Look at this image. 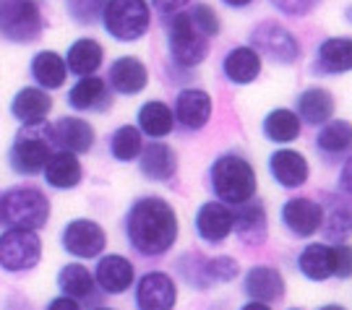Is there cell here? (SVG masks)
Listing matches in <instances>:
<instances>
[{"instance_id": "cell-1", "label": "cell", "mask_w": 352, "mask_h": 310, "mask_svg": "<svg viewBox=\"0 0 352 310\" xmlns=\"http://www.w3.org/2000/svg\"><path fill=\"white\" fill-rule=\"evenodd\" d=\"M128 237L144 256H162L177 237V219L173 206L162 199L139 201L128 214Z\"/></svg>"}, {"instance_id": "cell-2", "label": "cell", "mask_w": 352, "mask_h": 310, "mask_svg": "<svg viewBox=\"0 0 352 310\" xmlns=\"http://www.w3.org/2000/svg\"><path fill=\"white\" fill-rule=\"evenodd\" d=\"M50 217V201L39 188L21 186L11 188L0 196V219L11 222L19 230H39Z\"/></svg>"}, {"instance_id": "cell-3", "label": "cell", "mask_w": 352, "mask_h": 310, "mask_svg": "<svg viewBox=\"0 0 352 310\" xmlns=\"http://www.w3.org/2000/svg\"><path fill=\"white\" fill-rule=\"evenodd\" d=\"M214 193L227 203H245L253 199L256 190V173L245 159L235 154L219 157L212 167Z\"/></svg>"}, {"instance_id": "cell-4", "label": "cell", "mask_w": 352, "mask_h": 310, "mask_svg": "<svg viewBox=\"0 0 352 310\" xmlns=\"http://www.w3.org/2000/svg\"><path fill=\"white\" fill-rule=\"evenodd\" d=\"M149 5L144 0H107L102 11V24L115 39L133 42L149 29Z\"/></svg>"}, {"instance_id": "cell-5", "label": "cell", "mask_w": 352, "mask_h": 310, "mask_svg": "<svg viewBox=\"0 0 352 310\" xmlns=\"http://www.w3.org/2000/svg\"><path fill=\"white\" fill-rule=\"evenodd\" d=\"M42 32V13L32 0H0V34L11 42H32Z\"/></svg>"}, {"instance_id": "cell-6", "label": "cell", "mask_w": 352, "mask_h": 310, "mask_svg": "<svg viewBox=\"0 0 352 310\" xmlns=\"http://www.w3.org/2000/svg\"><path fill=\"white\" fill-rule=\"evenodd\" d=\"M167 39H170V55L180 65H199L209 55L206 37L193 26L188 13H175L167 26Z\"/></svg>"}, {"instance_id": "cell-7", "label": "cell", "mask_w": 352, "mask_h": 310, "mask_svg": "<svg viewBox=\"0 0 352 310\" xmlns=\"http://www.w3.org/2000/svg\"><path fill=\"white\" fill-rule=\"evenodd\" d=\"M42 243L34 230H8L0 237V266L6 272H26L39 263Z\"/></svg>"}, {"instance_id": "cell-8", "label": "cell", "mask_w": 352, "mask_h": 310, "mask_svg": "<svg viewBox=\"0 0 352 310\" xmlns=\"http://www.w3.org/2000/svg\"><path fill=\"white\" fill-rule=\"evenodd\" d=\"M251 42L277 63H295L300 58V45L295 34L277 21H261L253 29Z\"/></svg>"}, {"instance_id": "cell-9", "label": "cell", "mask_w": 352, "mask_h": 310, "mask_svg": "<svg viewBox=\"0 0 352 310\" xmlns=\"http://www.w3.org/2000/svg\"><path fill=\"white\" fill-rule=\"evenodd\" d=\"M107 245V237H104V230H102L97 222L91 219H76L65 227L63 232V248L71 253V256H78V258H94L100 256Z\"/></svg>"}, {"instance_id": "cell-10", "label": "cell", "mask_w": 352, "mask_h": 310, "mask_svg": "<svg viewBox=\"0 0 352 310\" xmlns=\"http://www.w3.org/2000/svg\"><path fill=\"white\" fill-rule=\"evenodd\" d=\"M139 310H173L175 308V282L164 272H151L139 282L136 292Z\"/></svg>"}, {"instance_id": "cell-11", "label": "cell", "mask_w": 352, "mask_h": 310, "mask_svg": "<svg viewBox=\"0 0 352 310\" xmlns=\"http://www.w3.org/2000/svg\"><path fill=\"white\" fill-rule=\"evenodd\" d=\"M282 222L292 235L308 237L318 232V227L324 222V211L311 199H292L282 206Z\"/></svg>"}, {"instance_id": "cell-12", "label": "cell", "mask_w": 352, "mask_h": 310, "mask_svg": "<svg viewBox=\"0 0 352 310\" xmlns=\"http://www.w3.org/2000/svg\"><path fill=\"white\" fill-rule=\"evenodd\" d=\"M47 159H50V141L47 138L32 136V133L16 138L11 149V164L16 173L34 175L45 167Z\"/></svg>"}, {"instance_id": "cell-13", "label": "cell", "mask_w": 352, "mask_h": 310, "mask_svg": "<svg viewBox=\"0 0 352 310\" xmlns=\"http://www.w3.org/2000/svg\"><path fill=\"white\" fill-rule=\"evenodd\" d=\"M177 120L186 128H204L212 118V97L201 89H186L177 94Z\"/></svg>"}, {"instance_id": "cell-14", "label": "cell", "mask_w": 352, "mask_h": 310, "mask_svg": "<svg viewBox=\"0 0 352 310\" xmlns=\"http://www.w3.org/2000/svg\"><path fill=\"white\" fill-rule=\"evenodd\" d=\"M269 167H272L274 180L285 188H298L308 180V162H305V157L298 154V151L282 149V151H277V154H272Z\"/></svg>"}, {"instance_id": "cell-15", "label": "cell", "mask_w": 352, "mask_h": 310, "mask_svg": "<svg viewBox=\"0 0 352 310\" xmlns=\"http://www.w3.org/2000/svg\"><path fill=\"white\" fill-rule=\"evenodd\" d=\"M110 81L120 94H139L146 87L149 74L139 58H118L110 68Z\"/></svg>"}, {"instance_id": "cell-16", "label": "cell", "mask_w": 352, "mask_h": 310, "mask_svg": "<svg viewBox=\"0 0 352 310\" xmlns=\"http://www.w3.org/2000/svg\"><path fill=\"white\" fill-rule=\"evenodd\" d=\"M50 107H52V100L45 94V91L29 87V89H21V91L13 97L11 112H13V118H19L21 123L34 125L47 118Z\"/></svg>"}, {"instance_id": "cell-17", "label": "cell", "mask_w": 352, "mask_h": 310, "mask_svg": "<svg viewBox=\"0 0 352 310\" xmlns=\"http://www.w3.org/2000/svg\"><path fill=\"white\" fill-rule=\"evenodd\" d=\"M196 227H199L204 240L219 243L232 230V214L222 203H204L199 209V217H196Z\"/></svg>"}, {"instance_id": "cell-18", "label": "cell", "mask_w": 352, "mask_h": 310, "mask_svg": "<svg viewBox=\"0 0 352 310\" xmlns=\"http://www.w3.org/2000/svg\"><path fill=\"white\" fill-rule=\"evenodd\" d=\"M45 177L55 188H74L81 183V164L74 151H58L45 162Z\"/></svg>"}, {"instance_id": "cell-19", "label": "cell", "mask_w": 352, "mask_h": 310, "mask_svg": "<svg viewBox=\"0 0 352 310\" xmlns=\"http://www.w3.org/2000/svg\"><path fill=\"white\" fill-rule=\"evenodd\" d=\"M97 282L107 292H126L133 282V266L123 256H104L97 266Z\"/></svg>"}, {"instance_id": "cell-20", "label": "cell", "mask_w": 352, "mask_h": 310, "mask_svg": "<svg viewBox=\"0 0 352 310\" xmlns=\"http://www.w3.org/2000/svg\"><path fill=\"white\" fill-rule=\"evenodd\" d=\"M300 272L314 279V282H324L331 274H337V256H334V248H327L321 243L316 245H308V248L300 253Z\"/></svg>"}, {"instance_id": "cell-21", "label": "cell", "mask_w": 352, "mask_h": 310, "mask_svg": "<svg viewBox=\"0 0 352 310\" xmlns=\"http://www.w3.org/2000/svg\"><path fill=\"white\" fill-rule=\"evenodd\" d=\"M225 74L235 84H251L256 76L261 74V58L253 47H235L225 58Z\"/></svg>"}, {"instance_id": "cell-22", "label": "cell", "mask_w": 352, "mask_h": 310, "mask_svg": "<svg viewBox=\"0 0 352 310\" xmlns=\"http://www.w3.org/2000/svg\"><path fill=\"white\" fill-rule=\"evenodd\" d=\"M245 292L256 300H279L285 295V282L277 269L256 266L245 276Z\"/></svg>"}, {"instance_id": "cell-23", "label": "cell", "mask_w": 352, "mask_h": 310, "mask_svg": "<svg viewBox=\"0 0 352 310\" xmlns=\"http://www.w3.org/2000/svg\"><path fill=\"white\" fill-rule=\"evenodd\" d=\"M175 154L170 146L162 144H151L141 149V173L151 177V180H170L175 175Z\"/></svg>"}, {"instance_id": "cell-24", "label": "cell", "mask_w": 352, "mask_h": 310, "mask_svg": "<svg viewBox=\"0 0 352 310\" xmlns=\"http://www.w3.org/2000/svg\"><path fill=\"white\" fill-rule=\"evenodd\" d=\"M65 74H68V68H65V60L58 52H50V50L37 52L34 60H32V76H34V81H37L39 87L45 89L63 87Z\"/></svg>"}, {"instance_id": "cell-25", "label": "cell", "mask_w": 352, "mask_h": 310, "mask_svg": "<svg viewBox=\"0 0 352 310\" xmlns=\"http://www.w3.org/2000/svg\"><path fill=\"white\" fill-rule=\"evenodd\" d=\"M102 58H104V50H102L100 42H94V39H78V42H74V47L68 50L65 68H71L78 76H91L102 65Z\"/></svg>"}, {"instance_id": "cell-26", "label": "cell", "mask_w": 352, "mask_h": 310, "mask_svg": "<svg viewBox=\"0 0 352 310\" xmlns=\"http://www.w3.org/2000/svg\"><path fill=\"white\" fill-rule=\"evenodd\" d=\"M68 100L76 110H104L107 104V87L102 78L94 76H84L68 94Z\"/></svg>"}, {"instance_id": "cell-27", "label": "cell", "mask_w": 352, "mask_h": 310, "mask_svg": "<svg viewBox=\"0 0 352 310\" xmlns=\"http://www.w3.org/2000/svg\"><path fill=\"white\" fill-rule=\"evenodd\" d=\"M298 110H300L302 120H308V123H327L334 112V97L324 89H305L298 100Z\"/></svg>"}, {"instance_id": "cell-28", "label": "cell", "mask_w": 352, "mask_h": 310, "mask_svg": "<svg viewBox=\"0 0 352 310\" xmlns=\"http://www.w3.org/2000/svg\"><path fill=\"white\" fill-rule=\"evenodd\" d=\"M55 136L60 138V144L68 146L71 151H89L94 144V131L81 118H63L55 125Z\"/></svg>"}, {"instance_id": "cell-29", "label": "cell", "mask_w": 352, "mask_h": 310, "mask_svg": "<svg viewBox=\"0 0 352 310\" xmlns=\"http://www.w3.org/2000/svg\"><path fill=\"white\" fill-rule=\"evenodd\" d=\"M318 60L331 74H347L352 68V42L347 37H331L321 45Z\"/></svg>"}, {"instance_id": "cell-30", "label": "cell", "mask_w": 352, "mask_h": 310, "mask_svg": "<svg viewBox=\"0 0 352 310\" xmlns=\"http://www.w3.org/2000/svg\"><path fill=\"white\" fill-rule=\"evenodd\" d=\"M139 125L151 138H162L173 131V112L164 102H146L139 110Z\"/></svg>"}, {"instance_id": "cell-31", "label": "cell", "mask_w": 352, "mask_h": 310, "mask_svg": "<svg viewBox=\"0 0 352 310\" xmlns=\"http://www.w3.org/2000/svg\"><path fill=\"white\" fill-rule=\"evenodd\" d=\"M264 133L277 144H287L300 136V120L289 110H274L264 120Z\"/></svg>"}, {"instance_id": "cell-32", "label": "cell", "mask_w": 352, "mask_h": 310, "mask_svg": "<svg viewBox=\"0 0 352 310\" xmlns=\"http://www.w3.org/2000/svg\"><path fill=\"white\" fill-rule=\"evenodd\" d=\"M238 227L240 237L245 243H261L266 235V214L261 203H251L238 214V219H232Z\"/></svg>"}, {"instance_id": "cell-33", "label": "cell", "mask_w": 352, "mask_h": 310, "mask_svg": "<svg viewBox=\"0 0 352 310\" xmlns=\"http://www.w3.org/2000/svg\"><path fill=\"white\" fill-rule=\"evenodd\" d=\"M58 282H60V289L71 298H89V292H91V274L78 263L63 266Z\"/></svg>"}, {"instance_id": "cell-34", "label": "cell", "mask_w": 352, "mask_h": 310, "mask_svg": "<svg viewBox=\"0 0 352 310\" xmlns=\"http://www.w3.org/2000/svg\"><path fill=\"white\" fill-rule=\"evenodd\" d=\"M144 149V144H141V133L139 128H133V125H123V128H118L113 136V154L115 159L120 162H131L136 159Z\"/></svg>"}, {"instance_id": "cell-35", "label": "cell", "mask_w": 352, "mask_h": 310, "mask_svg": "<svg viewBox=\"0 0 352 310\" xmlns=\"http://www.w3.org/2000/svg\"><path fill=\"white\" fill-rule=\"evenodd\" d=\"M352 141V131H350V123H344V120H334V123H329L321 133H318V146L324 151H331V154H340L350 146Z\"/></svg>"}, {"instance_id": "cell-36", "label": "cell", "mask_w": 352, "mask_h": 310, "mask_svg": "<svg viewBox=\"0 0 352 310\" xmlns=\"http://www.w3.org/2000/svg\"><path fill=\"white\" fill-rule=\"evenodd\" d=\"M68 11L78 24H97L104 11V0H68Z\"/></svg>"}, {"instance_id": "cell-37", "label": "cell", "mask_w": 352, "mask_h": 310, "mask_svg": "<svg viewBox=\"0 0 352 310\" xmlns=\"http://www.w3.org/2000/svg\"><path fill=\"white\" fill-rule=\"evenodd\" d=\"M188 16H190V21H193V26L201 32L204 37H214V34H219V16L214 13L212 5H196Z\"/></svg>"}, {"instance_id": "cell-38", "label": "cell", "mask_w": 352, "mask_h": 310, "mask_svg": "<svg viewBox=\"0 0 352 310\" xmlns=\"http://www.w3.org/2000/svg\"><path fill=\"white\" fill-rule=\"evenodd\" d=\"M209 274H214V279L219 282H232L238 276V263L232 258H214L209 261Z\"/></svg>"}, {"instance_id": "cell-39", "label": "cell", "mask_w": 352, "mask_h": 310, "mask_svg": "<svg viewBox=\"0 0 352 310\" xmlns=\"http://www.w3.org/2000/svg\"><path fill=\"white\" fill-rule=\"evenodd\" d=\"M318 0H272V5L279 8L282 13H289V16H305V13L316 8Z\"/></svg>"}, {"instance_id": "cell-40", "label": "cell", "mask_w": 352, "mask_h": 310, "mask_svg": "<svg viewBox=\"0 0 352 310\" xmlns=\"http://www.w3.org/2000/svg\"><path fill=\"white\" fill-rule=\"evenodd\" d=\"M350 230V214L344 206H340L337 211H331V219H329V235L334 237H344Z\"/></svg>"}, {"instance_id": "cell-41", "label": "cell", "mask_w": 352, "mask_h": 310, "mask_svg": "<svg viewBox=\"0 0 352 310\" xmlns=\"http://www.w3.org/2000/svg\"><path fill=\"white\" fill-rule=\"evenodd\" d=\"M334 256H337V276L347 279V276H350V261H352L350 248L340 245V248H334Z\"/></svg>"}, {"instance_id": "cell-42", "label": "cell", "mask_w": 352, "mask_h": 310, "mask_svg": "<svg viewBox=\"0 0 352 310\" xmlns=\"http://www.w3.org/2000/svg\"><path fill=\"white\" fill-rule=\"evenodd\" d=\"M186 3H188V0H154L157 11H162V13H180V8H183Z\"/></svg>"}, {"instance_id": "cell-43", "label": "cell", "mask_w": 352, "mask_h": 310, "mask_svg": "<svg viewBox=\"0 0 352 310\" xmlns=\"http://www.w3.org/2000/svg\"><path fill=\"white\" fill-rule=\"evenodd\" d=\"M47 310H81V308H78V302L74 298H58L52 300Z\"/></svg>"}, {"instance_id": "cell-44", "label": "cell", "mask_w": 352, "mask_h": 310, "mask_svg": "<svg viewBox=\"0 0 352 310\" xmlns=\"http://www.w3.org/2000/svg\"><path fill=\"white\" fill-rule=\"evenodd\" d=\"M253 0H225V5L230 8H245V5H251Z\"/></svg>"}, {"instance_id": "cell-45", "label": "cell", "mask_w": 352, "mask_h": 310, "mask_svg": "<svg viewBox=\"0 0 352 310\" xmlns=\"http://www.w3.org/2000/svg\"><path fill=\"white\" fill-rule=\"evenodd\" d=\"M243 310H272L269 305H264V302H248Z\"/></svg>"}, {"instance_id": "cell-46", "label": "cell", "mask_w": 352, "mask_h": 310, "mask_svg": "<svg viewBox=\"0 0 352 310\" xmlns=\"http://www.w3.org/2000/svg\"><path fill=\"white\" fill-rule=\"evenodd\" d=\"M321 310H344V308H342V305H324Z\"/></svg>"}, {"instance_id": "cell-47", "label": "cell", "mask_w": 352, "mask_h": 310, "mask_svg": "<svg viewBox=\"0 0 352 310\" xmlns=\"http://www.w3.org/2000/svg\"><path fill=\"white\" fill-rule=\"evenodd\" d=\"M97 310H110V308H97Z\"/></svg>"}]
</instances>
